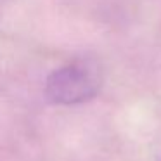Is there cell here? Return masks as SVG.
<instances>
[{"instance_id":"cell-1","label":"cell","mask_w":161,"mask_h":161,"mask_svg":"<svg viewBox=\"0 0 161 161\" xmlns=\"http://www.w3.org/2000/svg\"><path fill=\"white\" fill-rule=\"evenodd\" d=\"M101 75L90 63L75 61L54 69L45 80V95L52 104L75 106L95 97Z\"/></svg>"}]
</instances>
